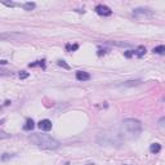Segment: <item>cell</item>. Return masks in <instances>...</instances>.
Listing matches in <instances>:
<instances>
[{
	"label": "cell",
	"mask_w": 165,
	"mask_h": 165,
	"mask_svg": "<svg viewBox=\"0 0 165 165\" xmlns=\"http://www.w3.org/2000/svg\"><path fill=\"white\" fill-rule=\"evenodd\" d=\"M35 66H41L43 68H45V63H44V61H36L35 63H30V67H35Z\"/></svg>",
	"instance_id": "cell-17"
},
{
	"label": "cell",
	"mask_w": 165,
	"mask_h": 165,
	"mask_svg": "<svg viewBox=\"0 0 165 165\" xmlns=\"http://www.w3.org/2000/svg\"><path fill=\"white\" fill-rule=\"evenodd\" d=\"M29 139L32 145L41 147V148H45V150H57L59 147V142L57 139L52 138L49 134L36 133V134H31L29 137Z\"/></svg>",
	"instance_id": "cell-3"
},
{
	"label": "cell",
	"mask_w": 165,
	"mask_h": 165,
	"mask_svg": "<svg viewBox=\"0 0 165 165\" xmlns=\"http://www.w3.org/2000/svg\"><path fill=\"white\" fill-rule=\"evenodd\" d=\"M125 139H135L142 133V122L137 119H125L122 120L121 130Z\"/></svg>",
	"instance_id": "cell-1"
},
{
	"label": "cell",
	"mask_w": 165,
	"mask_h": 165,
	"mask_svg": "<svg viewBox=\"0 0 165 165\" xmlns=\"http://www.w3.org/2000/svg\"><path fill=\"white\" fill-rule=\"evenodd\" d=\"M126 139L124 138L121 132H112V130H106L99 133L97 137V142L101 146H120L122 142H125Z\"/></svg>",
	"instance_id": "cell-2"
},
{
	"label": "cell",
	"mask_w": 165,
	"mask_h": 165,
	"mask_svg": "<svg viewBox=\"0 0 165 165\" xmlns=\"http://www.w3.org/2000/svg\"><path fill=\"white\" fill-rule=\"evenodd\" d=\"M8 138H10V134L0 130V141H1V139H8Z\"/></svg>",
	"instance_id": "cell-18"
},
{
	"label": "cell",
	"mask_w": 165,
	"mask_h": 165,
	"mask_svg": "<svg viewBox=\"0 0 165 165\" xmlns=\"http://www.w3.org/2000/svg\"><path fill=\"white\" fill-rule=\"evenodd\" d=\"M37 126H39V129H41V130L49 132L52 128H53V124H52L50 120H48V119H44V120H40V121H39Z\"/></svg>",
	"instance_id": "cell-6"
},
{
	"label": "cell",
	"mask_w": 165,
	"mask_h": 165,
	"mask_svg": "<svg viewBox=\"0 0 165 165\" xmlns=\"http://www.w3.org/2000/svg\"><path fill=\"white\" fill-rule=\"evenodd\" d=\"M145 53H146V48L143 47V45H139V47L134 50V55H137L138 58L143 57V54H145Z\"/></svg>",
	"instance_id": "cell-11"
},
{
	"label": "cell",
	"mask_w": 165,
	"mask_h": 165,
	"mask_svg": "<svg viewBox=\"0 0 165 165\" xmlns=\"http://www.w3.org/2000/svg\"><path fill=\"white\" fill-rule=\"evenodd\" d=\"M19 78L21 79H27V78H29V72H26V71L19 72Z\"/></svg>",
	"instance_id": "cell-22"
},
{
	"label": "cell",
	"mask_w": 165,
	"mask_h": 165,
	"mask_svg": "<svg viewBox=\"0 0 165 165\" xmlns=\"http://www.w3.org/2000/svg\"><path fill=\"white\" fill-rule=\"evenodd\" d=\"M57 65L59 66V67H63V68H66V70H70V66L65 61H63V59H59V61H57Z\"/></svg>",
	"instance_id": "cell-16"
},
{
	"label": "cell",
	"mask_w": 165,
	"mask_h": 165,
	"mask_svg": "<svg viewBox=\"0 0 165 165\" xmlns=\"http://www.w3.org/2000/svg\"><path fill=\"white\" fill-rule=\"evenodd\" d=\"M152 52H153V53H156V54H164L165 53V47H164V45L155 47V48L152 49Z\"/></svg>",
	"instance_id": "cell-14"
},
{
	"label": "cell",
	"mask_w": 165,
	"mask_h": 165,
	"mask_svg": "<svg viewBox=\"0 0 165 165\" xmlns=\"http://www.w3.org/2000/svg\"><path fill=\"white\" fill-rule=\"evenodd\" d=\"M88 165H92V164H88Z\"/></svg>",
	"instance_id": "cell-27"
},
{
	"label": "cell",
	"mask_w": 165,
	"mask_h": 165,
	"mask_svg": "<svg viewBox=\"0 0 165 165\" xmlns=\"http://www.w3.org/2000/svg\"><path fill=\"white\" fill-rule=\"evenodd\" d=\"M4 5L6 6H10V8H14V6H17L18 4H16V3H13V1H1Z\"/></svg>",
	"instance_id": "cell-19"
},
{
	"label": "cell",
	"mask_w": 165,
	"mask_h": 165,
	"mask_svg": "<svg viewBox=\"0 0 165 165\" xmlns=\"http://www.w3.org/2000/svg\"><path fill=\"white\" fill-rule=\"evenodd\" d=\"M163 122H164V117H161V119H160V121H159V125H160V126H163V125H164Z\"/></svg>",
	"instance_id": "cell-24"
},
{
	"label": "cell",
	"mask_w": 165,
	"mask_h": 165,
	"mask_svg": "<svg viewBox=\"0 0 165 165\" xmlns=\"http://www.w3.org/2000/svg\"><path fill=\"white\" fill-rule=\"evenodd\" d=\"M21 36H22V34H18V32H3V34H0V40L18 39Z\"/></svg>",
	"instance_id": "cell-7"
},
{
	"label": "cell",
	"mask_w": 165,
	"mask_h": 165,
	"mask_svg": "<svg viewBox=\"0 0 165 165\" xmlns=\"http://www.w3.org/2000/svg\"><path fill=\"white\" fill-rule=\"evenodd\" d=\"M161 151V145L160 143H152L150 146V152L151 153H159Z\"/></svg>",
	"instance_id": "cell-10"
},
{
	"label": "cell",
	"mask_w": 165,
	"mask_h": 165,
	"mask_svg": "<svg viewBox=\"0 0 165 165\" xmlns=\"http://www.w3.org/2000/svg\"><path fill=\"white\" fill-rule=\"evenodd\" d=\"M141 84V80H128V81L120 84V86H124V88H130V86H137Z\"/></svg>",
	"instance_id": "cell-9"
},
{
	"label": "cell",
	"mask_w": 165,
	"mask_h": 165,
	"mask_svg": "<svg viewBox=\"0 0 165 165\" xmlns=\"http://www.w3.org/2000/svg\"><path fill=\"white\" fill-rule=\"evenodd\" d=\"M133 16H134L135 18H139V19L150 18V17L153 16V12L150 10V9H147V8H137V9L133 10Z\"/></svg>",
	"instance_id": "cell-4"
},
{
	"label": "cell",
	"mask_w": 165,
	"mask_h": 165,
	"mask_svg": "<svg viewBox=\"0 0 165 165\" xmlns=\"http://www.w3.org/2000/svg\"><path fill=\"white\" fill-rule=\"evenodd\" d=\"M6 63H8L6 61H0V65H6Z\"/></svg>",
	"instance_id": "cell-25"
},
{
	"label": "cell",
	"mask_w": 165,
	"mask_h": 165,
	"mask_svg": "<svg viewBox=\"0 0 165 165\" xmlns=\"http://www.w3.org/2000/svg\"><path fill=\"white\" fill-rule=\"evenodd\" d=\"M96 12H97V14L103 16V17H108V16L112 14V10L108 8L107 5H103V4L97 5V6H96Z\"/></svg>",
	"instance_id": "cell-5"
},
{
	"label": "cell",
	"mask_w": 165,
	"mask_h": 165,
	"mask_svg": "<svg viewBox=\"0 0 165 165\" xmlns=\"http://www.w3.org/2000/svg\"><path fill=\"white\" fill-rule=\"evenodd\" d=\"M124 55L126 58H130V57H133L134 55V50H126L125 53H124Z\"/></svg>",
	"instance_id": "cell-21"
},
{
	"label": "cell",
	"mask_w": 165,
	"mask_h": 165,
	"mask_svg": "<svg viewBox=\"0 0 165 165\" xmlns=\"http://www.w3.org/2000/svg\"><path fill=\"white\" fill-rule=\"evenodd\" d=\"M4 121H5V119H1V120H0V124H3Z\"/></svg>",
	"instance_id": "cell-26"
},
{
	"label": "cell",
	"mask_w": 165,
	"mask_h": 165,
	"mask_svg": "<svg viewBox=\"0 0 165 165\" xmlns=\"http://www.w3.org/2000/svg\"><path fill=\"white\" fill-rule=\"evenodd\" d=\"M78 49H79L78 44H73V45L67 44V45H66V50H67V52H73V50H78Z\"/></svg>",
	"instance_id": "cell-15"
},
{
	"label": "cell",
	"mask_w": 165,
	"mask_h": 165,
	"mask_svg": "<svg viewBox=\"0 0 165 165\" xmlns=\"http://www.w3.org/2000/svg\"><path fill=\"white\" fill-rule=\"evenodd\" d=\"M35 128V122L32 119H27V121H26V125L23 126V129L24 130H32V129Z\"/></svg>",
	"instance_id": "cell-12"
},
{
	"label": "cell",
	"mask_w": 165,
	"mask_h": 165,
	"mask_svg": "<svg viewBox=\"0 0 165 165\" xmlns=\"http://www.w3.org/2000/svg\"><path fill=\"white\" fill-rule=\"evenodd\" d=\"M0 75H12V72L4 71V70H0Z\"/></svg>",
	"instance_id": "cell-23"
},
{
	"label": "cell",
	"mask_w": 165,
	"mask_h": 165,
	"mask_svg": "<svg viewBox=\"0 0 165 165\" xmlns=\"http://www.w3.org/2000/svg\"><path fill=\"white\" fill-rule=\"evenodd\" d=\"M112 44L119 45V47H130V44H129V43H119V41H112Z\"/></svg>",
	"instance_id": "cell-20"
},
{
	"label": "cell",
	"mask_w": 165,
	"mask_h": 165,
	"mask_svg": "<svg viewBox=\"0 0 165 165\" xmlns=\"http://www.w3.org/2000/svg\"><path fill=\"white\" fill-rule=\"evenodd\" d=\"M21 6H22V8H23L24 10H32V9H35V6H36V4H35V3L29 1V3H24V4H22Z\"/></svg>",
	"instance_id": "cell-13"
},
{
	"label": "cell",
	"mask_w": 165,
	"mask_h": 165,
	"mask_svg": "<svg viewBox=\"0 0 165 165\" xmlns=\"http://www.w3.org/2000/svg\"><path fill=\"white\" fill-rule=\"evenodd\" d=\"M76 79L79 81H88L90 80V73L85 71H76Z\"/></svg>",
	"instance_id": "cell-8"
}]
</instances>
